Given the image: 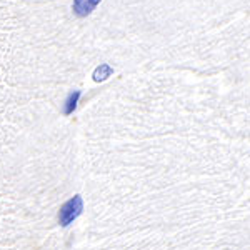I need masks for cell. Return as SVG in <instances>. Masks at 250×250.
I'll use <instances>...</instances> for the list:
<instances>
[{
	"label": "cell",
	"mask_w": 250,
	"mask_h": 250,
	"mask_svg": "<svg viewBox=\"0 0 250 250\" xmlns=\"http://www.w3.org/2000/svg\"><path fill=\"white\" fill-rule=\"evenodd\" d=\"M83 212V199L82 195H74L72 199H68L65 204L60 207L59 210V224L62 227H68L70 224H74V220H77Z\"/></svg>",
	"instance_id": "obj_1"
},
{
	"label": "cell",
	"mask_w": 250,
	"mask_h": 250,
	"mask_svg": "<svg viewBox=\"0 0 250 250\" xmlns=\"http://www.w3.org/2000/svg\"><path fill=\"white\" fill-rule=\"evenodd\" d=\"M112 74H114V68L108 65V63H100L99 67H95L94 74H92V79H94V82H104V80H107Z\"/></svg>",
	"instance_id": "obj_4"
},
{
	"label": "cell",
	"mask_w": 250,
	"mask_h": 250,
	"mask_svg": "<svg viewBox=\"0 0 250 250\" xmlns=\"http://www.w3.org/2000/svg\"><path fill=\"white\" fill-rule=\"evenodd\" d=\"M100 2H102V0H74L72 10H74V14L77 15V17L83 19V17H87V15H90Z\"/></svg>",
	"instance_id": "obj_2"
},
{
	"label": "cell",
	"mask_w": 250,
	"mask_h": 250,
	"mask_svg": "<svg viewBox=\"0 0 250 250\" xmlns=\"http://www.w3.org/2000/svg\"><path fill=\"white\" fill-rule=\"evenodd\" d=\"M82 97V92L80 90H74L70 92L65 100V105H63V115H72L75 112V108L79 105V100Z\"/></svg>",
	"instance_id": "obj_3"
}]
</instances>
